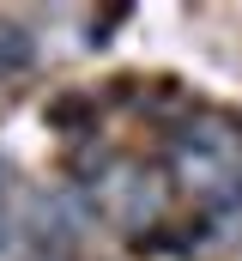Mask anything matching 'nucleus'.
Segmentation results:
<instances>
[{"instance_id":"nucleus-1","label":"nucleus","mask_w":242,"mask_h":261,"mask_svg":"<svg viewBox=\"0 0 242 261\" xmlns=\"http://www.w3.org/2000/svg\"><path fill=\"white\" fill-rule=\"evenodd\" d=\"M31 55H37V43H31L18 24H6V31H0V73H24Z\"/></svg>"},{"instance_id":"nucleus-2","label":"nucleus","mask_w":242,"mask_h":261,"mask_svg":"<svg viewBox=\"0 0 242 261\" xmlns=\"http://www.w3.org/2000/svg\"><path fill=\"white\" fill-rule=\"evenodd\" d=\"M0 249H6V219H0Z\"/></svg>"}]
</instances>
